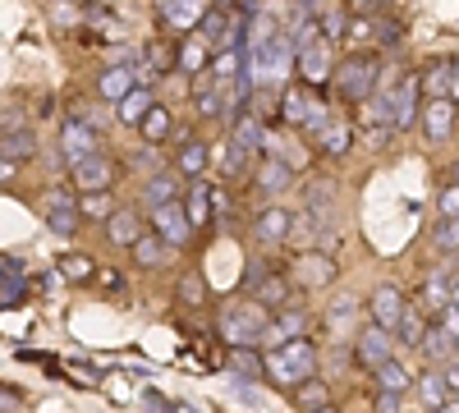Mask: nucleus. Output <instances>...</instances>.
<instances>
[{"mask_svg": "<svg viewBox=\"0 0 459 413\" xmlns=\"http://www.w3.org/2000/svg\"><path fill=\"white\" fill-rule=\"evenodd\" d=\"M317 363H322L317 345L308 340V335H294V340H285V345H276V349H266V382H276L281 391H294L299 382L313 377Z\"/></svg>", "mask_w": 459, "mask_h": 413, "instance_id": "1", "label": "nucleus"}, {"mask_svg": "<svg viewBox=\"0 0 459 413\" xmlns=\"http://www.w3.org/2000/svg\"><path fill=\"white\" fill-rule=\"evenodd\" d=\"M331 83H335V92L350 101V106H359V101H368V97H377L381 88V60L377 56H368V51H359V56H350L335 73H331Z\"/></svg>", "mask_w": 459, "mask_h": 413, "instance_id": "2", "label": "nucleus"}, {"mask_svg": "<svg viewBox=\"0 0 459 413\" xmlns=\"http://www.w3.org/2000/svg\"><path fill=\"white\" fill-rule=\"evenodd\" d=\"M266 326H272V317H266V304H262V298H257V304L230 308V313L221 317V335H225L230 349H235V345H262Z\"/></svg>", "mask_w": 459, "mask_h": 413, "instance_id": "3", "label": "nucleus"}, {"mask_svg": "<svg viewBox=\"0 0 459 413\" xmlns=\"http://www.w3.org/2000/svg\"><path fill=\"white\" fill-rule=\"evenodd\" d=\"M248 60H253V79H257V83H281L285 69H290V60H299V47L290 42V37L276 32V37H266L262 47H253Z\"/></svg>", "mask_w": 459, "mask_h": 413, "instance_id": "4", "label": "nucleus"}, {"mask_svg": "<svg viewBox=\"0 0 459 413\" xmlns=\"http://www.w3.org/2000/svg\"><path fill=\"white\" fill-rule=\"evenodd\" d=\"M225 170L230 175H239L257 152H262V125H257V116H248V110H244V116L235 120V129H230V142H225Z\"/></svg>", "mask_w": 459, "mask_h": 413, "instance_id": "5", "label": "nucleus"}, {"mask_svg": "<svg viewBox=\"0 0 459 413\" xmlns=\"http://www.w3.org/2000/svg\"><path fill=\"white\" fill-rule=\"evenodd\" d=\"M152 225H157V235L170 239V248L188 244V235L198 230L194 216H188V207H184L179 198H175V202H161V207H152Z\"/></svg>", "mask_w": 459, "mask_h": 413, "instance_id": "6", "label": "nucleus"}, {"mask_svg": "<svg viewBox=\"0 0 459 413\" xmlns=\"http://www.w3.org/2000/svg\"><path fill=\"white\" fill-rule=\"evenodd\" d=\"M391 326H368V331H359V340H354V358L363 363V367H381V363H386V358H395V340H391Z\"/></svg>", "mask_w": 459, "mask_h": 413, "instance_id": "7", "label": "nucleus"}, {"mask_svg": "<svg viewBox=\"0 0 459 413\" xmlns=\"http://www.w3.org/2000/svg\"><path fill=\"white\" fill-rule=\"evenodd\" d=\"M368 313H372V322H377V326L400 331V322H404L409 304H404V294H400L395 285H377V289H372V298H368Z\"/></svg>", "mask_w": 459, "mask_h": 413, "instance_id": "8", "label": "nucleus"}, {"mask_svg": "<svg viewBox=\"0 0 459 413\" xmlns=\"http://www.w3.org/2000/svg\"><path fill=\"white\" fill-rule=\"evenodd\" d=\"M69 166H74V184H79L83 194H92V189H110V184H115V166H110L101 152L79 157V161H69Z\"/></svg>", "mask_w": 459, "mask_h": 413, "instance_id": "9", "label": "nucleus"}, {"mask_svg": "<svg viewBox=\"0 0 459 413\" xmlns=\"http://www.w3.org/2000/svg\"><path fill=\"white\" fill-rule=\"evenodd\" d=\"M335 271H340V267H335L326 253H303V257L294 262V280H299L303 289H322V285H331Z\"/></svg>", "mask_w": 459, "mask_h": 413, "instance_id": "10", "label": "nucleus"}, {"mask_svg": "<svg viewBox=\"0 0 459 413\" xmlns=\"http://www.w3.org/2000/svg\"><path fill=\"white\" fill-rule=\"evenodd\" d=\"M409 125H418V79L413 73L391 88V129H409Z\"/></svg>", "mask_w": 459, "mask_h": 413, "instance_id": "11", "label": "nucleus"}, {"mask_svg": "<svg viewBox=\"0 0 459 413\" xmlns=\"http://www.w3.org/2000/svg\"><path fill=\"white\" fill-rule=\"evenodd\" d=\"M79 207H74V198L65 194V189H51V202H47V230H56V235H79Z\"/></svg>", "mask_w": 459, "mask_h": 413, "instance_id": "12", "label": "nucleus"}, {"mask_svg": "<svg viewBox=\"0 0 459 413\" xmlns=\"http://www.w3.org/2000/svg\"><path fill=\"white\" fill-rule=\"evenodd\" d=\"M253 235H257V244L276 248V244H285V239L294 235V216L281 211V207H266V211L257 216V225H253Z\"/></svg>", "mask_w": 459, "mask_h": 413, "instance_id": "13", "label": "nucleus"}, {"mask_svg": "<svg viewBox=\"0 0 459 413\" xmlns=\"http://www.w3.org/2000/svg\"><path fill=\"white\" fill-rule=\"evenodd\" d=\"M299 73H303V83H326L331 79V47H326V37H322V42H313V47H303L299 51Z\"/></svg>", "mask_w": 459, "mask_h": 413, "instance_id": "14", "label": "nucleus"}, {"mask_svg": "<svg viewBox=\"0 0 459 413\" xmlns=\"http://www.w3.org/2000/svg\"><path fill=\"white\" fill-rule=\"evenodd\" d=\"M60 152H65L69 161L92 157V152H97V133H92V125H83V120H69V125L60 129Z\"/></svg>", "mask_w": 459, "mask_h": 413, "instance_id": "15", "label": "nucleus"}, {"mask_svg": "<svg viewBox=\"0 0 459 413\" xmlns=\"http://www.w3.org/2000/svg\"><path fill=\"white\" fill-rule=\"evenodd\" d=\"M134 88H138L134 65H110V69L101 73V83H97V97H106V101H125Z\"/></svg>", "mask_w": 459, "mask_h": 413, "instance_id": "16", "label": "nucleus"}, {"mask_svg": "<svg viewBox=\"0 0 459 413\" xmlns=\"http://www.w3.org/2000/svg\"><path fill=\"white\" fill-rule=\"evenodd\" d=\"M359 298L354 294H340L335 298V304L326 308V326H331V335H335V340H350V331H354V322H359Z\"/></svg>", "mask_w": 459, "mask_h": 413, "instance_id": "17", "label": "nucleus"}, {"mask_svg": "<svg viewBox=\"0 0 459 413\" xmlns=\"http://www.w3.org/2000/svg\"><path fill=\"white\" fill-rule=\"evenodd\" d=\"M423 129H428L432 142L450 138V129H455V97H432V106L423 110Z\"/></svg>", "mask_w": 459, "mask_h": 413, "instance_id": "18", "label": "nucleus"}, {"mask_svg": "<svg viewBox=\"0 0 459 413\" xmlns=\"http://www.w3.org/2000/svg\"><path fill=\"white\" fill-rule=\"evenodd\" d=\"M106 239H110L115 248H134V244L143 239V220H138L134 211H110V216H106Z\"/></svg>", "mask_w": 459, "mask_h": 413, "instance_id": "19", "label": "nucleus"}, {"mask_svg": "<svg viewBox=\"0 0 459 413\" xmlns=\"http://www.w3.org/2000/svg\"><path fill=\"white\" fill-rule=\"evenodd\" d=\"M207 14V0H166L161 5V23L166 28H198Z\"/></svg>", "mask_w": 459, "mask_h": 413, "instance_id": "20", "label": "nucleus"}, {"mask_svg": "<svg viewBox=\"0 0 459 413\" xmlns=\"http://www.w3.org/2000/svg\"><path fill=\"white\" fill-rule=\"evenodd\" d=\"M212 56H216V47H212L207 37L198 32V37H188V42L175 51V65H179L184 73H203V69L212 65Z\"/></svg>", "mask_w": 459, "mask_h": 413, "instance_id": "21", "label": "nucleus"}, {"mask_svg": "<svg viewBox=\"0 0 459 413\" xmlns=\"http://www.w3.org/2000/svg\"><path fill=\"white\" fill-rule=\"evenodd\" d=\"M290 179H294V166H290V161L266 157V161L257 166V194H281V189H290Z\"/></svg>", "mask_w": 459, "mask_h": 413, "instance_id": "22", "label": "nucleus"}, {"mask_svg": "<svg viewBox=\"0 0 459 413\" xmlns=\"http://www.w3.org/2000/svg\"><path fill=\"white\" fill-rule=\"evenodd\" d=\"M230 367H235V377H244V382H266V354H257V345H235Z\"/></svg>", "mask_w": 459, "mask_h": 413, "instance_id": "23", "label": "nucleus"}, {"mask_svg": "<svg viewBox=\"0 0 459 413\" xmlns=\"http://www.w3.org/2000/svg\"><path fill=\"white\" fill-rule=\"evenodd\" d=\"M308 106H313V88H290L281 97V120L303 129V125H308Z\"/></svg>", "mask_w": 459, "mask_h": 413, "instance_id": "24", "label": "nucleus"}, {"mask_svg": "<svg viewBox=\"0 0 459 413\" xmlns=\"http://www.w3.org/2000/svg\"><path fill=\"white\" fill-rule=\"evenodd\" d=\"M377 386H381V391H395V395H404V391L413 386V372H409L400 358H386V363L377 367Z\"/></svg>", "mask_w": 459, "mask_h": 413, "instance_id": "25", "label": "nucleus"}, {"mask_svg": "<svg viewBox=\"0 0 459 413\" xmlns=\"http://www.w3.org/2000/svg\"><path fill=\"white\" fill-rule=\"evenodd\" d=\"M350 120H331L322 133H317V147H322V152L326 157H344V152H350Z\"/></svg>", "mask_w": 459, "mask_h": 413, "instance_id": "26", "label": "nucleus"}, {"mask_svg": "<svg viewBox=\"0 0 459 413\" xmlns=\"http://www.w3.org/2000/svg\"><path fill=\"white\" fill-rule=\"evenodd\" d=\"M418 349H423L428 358H437V363H450L459 349H455V335L446 331V326H428V335H423V345H418Z\"/></svg>", "mask_w": 459, "mask_h": 413, "instance_id": "27", "label": "nucleus"}, {"mask_svg": "<svg viewBox=\"0 0 459 413\" xmlns=\"http://www.w3.org/2000/svg\"><path fill=\"white\" fill-rule=\"evenodd\" d=\"M450 289H455V285H450L446 276H428L423 289H418V304H423L428 313H441V308L450 304Z\"/></svg>", "mask_w": 459, "mask_h": 413, "instance_id": "28", "label": "nucleus"}, {"mask_svg": "<svg viewBox=\"0 0 459 413\" xmlns=\"http://www.w3.org/2000/svg\"><path fill=\"white\" fill-rule=\"evenodd\" d=\"M184 207H188V216H194V225H198V230H203V225L212 220V189H207L203 179L194 184V189H184Z\"/></svg>", "mask_w": 459, "mask_h": 413, "instance_id": "29", "label": "nucleus"}, {"mask_svg": "<svg viewBox=\"0 0 459 413\" xmlns=\"http://www.w3.org/2000/svg\"><path fill=\"white\" fill-rule=\"evenodd\" d=\"M170 129H175V120H170V110H161V106H152V110H147V120L138 125V133H143L152 147L166 142V138H170Z\"/></svg>", "mask_w": 459, "mask_h": 413, "instance_id": "30", "label": "nucleus"}, {"mask_svg": "<svg viewBox=\"0 0 459 413\" xmlns=\"http://www.w3.org/2000/svg\"><path fill=\"white\" fill-rule=\"evenodd\" d=\"M115 106H120V125H134V129H138V125L147 120V110L157 106V101H152V97H147L143 88H134V92H129L125 101H115Z\"/></svg>", "mask_w": 459, "mask_h": 413, "instance_id": "31", "label": "nucleus"}, {"mask_svg": "<svg viewBox=\"0 0 459 413\" xmlns=\"http://www.w3.org/2000/svg\"><path fill=\"white\" fill-rule=\"evenodd\" d=\"M166 235H143L138 244H134V262H138V267H161V262H166Z\"/></svg>", "mask_w": 459, "mask_h": 413, "instance_id": "32", "label": "nucleus"}, {"mask_svg": "<svg viewBox=\"0 0 459 413\" xmlns=\"http://www.w3.org/2000/svg\"><path fill=\"white\" fill-rule=\"evenodd\" d=\"M0 298H5V308H14L19 298H23V262L19 257H5V271H0Z\"/></svg>", "mask_w": 459, "mask_h": 413, "instance_id": "33", "label": "nucleus"}, {"mask_svg": "<svg viewBox=\"0 0 459 413\" xmlns=\"http://www.w3.org/2000/svg\"><path fill=\"white\" fill-rule=\"evenodd\" d=\"M450 83H455V60H437V65H428V73H423V92H432V97H450Z\"/></svg>", "mask_w": 459, "mask_h": 413, "instance_id": "34", "label": "nucleus"}, {"mask_svg": "<svg viewBox=\"0 0 459 413\" xmlns=\"http://www.w3.org/2000/svg\"><path fill=\"white\" fill-rule=\"evenodd\" d=\"M290 395H294V404H299V409H326V404H331V391H326V386H322L317 377L299 382V386H294Z\"/></svg>", "mask_w": 459, "mask_h": 413, "instance_id": "35", "label": "nucleus"}, {"mask_svg": "<svg viewBox=\"0 0 459 413\" xmlns=\"http://www.w3.org/2000/svg\"><path fill=\"white\" fill-rule=\"evenodd\" d=\"M152 207H161V202H175L179 198V184H175V175H152L147 179V194H143Z\"/></svg>", "mask_w": 459, "mask_h": 413, "instance_id": "36", "label": "nucleus"}, {"mask_svg": "<svg viewBox=\"0 0 459 413\" xmlns=\"http://www.w3.org/2000/svg\"><path fill=\"white\" fill-rule=\"evenodd\" d=\"M175 166H179L184 175H194V179H198V175L207 170V142H184V147H179V161H175Z\"/></svg>", "mask_w": 459, "mask_h": 413, "instance_id": "37", "label": "nucleus"}, {"mask_svg": "<svg viewBox=\"0 0 459 413\" xmlns=\"http://www.w3.org/2000/svg\"><path fill=\"white\" fill-rule=\"evenodd\" d=\"M257 298H262L266 308H276V313H281V308H285V298H290V285H285L281 276H266V280L257 285Z\"/></svg>", "mask_w": 459, "mask_h": 413, "instance_id": "38", "label": "nucleus"}, {"mask_svg": "<svg viewBox=\"0 0 459 413\" xmlns=\"http://www.w3.org/2000/svg\"><path fill=\"white\" fill-rule=\"evenodd\" d=\"M432 244L441 253H459V216H441V225L432 230Z\"/></svg>", "mask_w": 459, "mask_h": 413, "instance_id": "39", "label": "nucleus"}, {"mask_svg": "<svg viewBox=\"0 0 459 413\" xmlns=\"http://www.w3.org/2000/svg\"><path fill=\"white\" fill-rule=\"evenodd\" d=\"M92 271H97V262L83 257V253H69V257L60 262V276H65V280H92Z\"/></svg>", "mask_w": 459, "mask_h": 413, "instance_id": "40", "label": "nucleus"}, {"mask_svg": "<svg viewBox=\"0 0 459 413\" xmlns=\"http://www.w3.org/2000/svg\"><path fill=\"white\" fill-rule=\"evenodd\" d=\"M194 101H198V116H203V120H216V116H221V83H203V88L194 92Z\"/></svg>", "mask_w": 459, "mask_h": 413, "instance_id": "41", "label": "nucleus"}, {"mask_svg": "<svg viewBox=\"0 0 459 413\" xmlns=\"http://www.w3.org/2000/svg\"><path fill=\"white\" fill-rule=\"evenodd\" d=\"M32 152H37V138L32 133H14V129L5 133V157L10 161H28Z\"/></svg>", "mask_w": 459, "mask_h": 413, "instance_id": "42", "label": "nucleus"}, {"mask_svg": "<svg viewBox=\"0 0 459 413\" xmlns=\"http://www.w3.org/2000/svg\"><path fill=\"white\" fill-rule=\"evenodd\" d=\"M423 335H428V322H423V313H404V322H400V340L404 345H423Z\"/></svg>", "mask_w": 459, "mask_h": 413, "instance_id": "43", "label": "nucleus"}, {"mask_svg": "<svg viewBox=\"0 0 459 413\" xmlns=\"http://www.w3.org/2000/svg\"><path fill=\"white\" fill-rule=\"evenodd\" d=\"M418 391H423V404H432V409H446V400H450L446 377H423V382H418Z\"/></svg>", "mask_w": 459, "mask_h": 413, "instance_id": "44", "label": "nucleus"}, {"mask_svg": "<svg viewBox=\"0 0 459 413\" xmlns=\"http://www.w3.org/2000/svg\"><path fill=\"white\" fill-rule=\"evenodd\" d=\"M372 37H377V23L359 10V14L350 19V28H344V42H372Z\"/></svg>", "mask_w": 459, "mask_h": 413, "instance_id": "45", "label": "nucleus"}, {"mask_svg": "<svg viewBox=\"0 0 459 413\" xmlns=\"http://www.w3.org/2000/svg\"><path fill=\"white\" fill-rule=\"evenodd\" d=\"M326 125H331V110H326V101H322V97L313 92V106H308V125H303V129H308V133L317 138V133H322Z\"/></svg>", "mask_w": 459, "mask_h": 413, "instance_id": "46", "label": "nucleus"}, {"mask_svg": "<svg viewBox=\"0 0 459 413\" xmlns=\"http://www.w3.org/2000/svg\"><path fill=\"white\" fill-rule=\"evenodd\" d=\"M79 211H83V216H110V202H106V189H92V194H83V202H79Z\"/></svg>", "mask_w": 459, "mask_h": 413, "instance_id": "47", "label": "nucleus"}, {"mask_svg": "<svg viewBox=\"0 0 459 413\" xmlns=\"http://www.w3.org/2000/svg\"><path fill=\"white\" fill-rule=\"evenodd\" d=\"M441 216H459V179H455L450 189L441 194Z\"/></svg>", "mask_w": 459, "mask_h": 413, "instance_id": "48", "label": "nucleus"}, {"mask_svg": "<svg viewBox=\"0 0 459 413\" xmlns=\"http://www.w3.org/2000/svg\"><path fill=\"white\" fill-rule=\"evenodd\" d=\"M441 377H446V386H450V395H459V354L446 363V372H441Z\"/></svg>", "mask_w": 459, "mask_h": 413, "instance_id": "49", "label": "nucleus"}, {"mask_svg": "<svg viewBox=\"0 0 459 413\" xmlns=\"http://www.w3.org/2000/svg\"><path fill=\"white\" fill-rule=\"evenodd\" d=\"M344 28H350V19H344V14H326L322 19V32H331V37H340Z\"/></svg>", "mask_w": 459, "mask_h": 413, "instance_id": "50", "label": "nucleus"}, {"mask_svg": "<svg viewBox=\"0 0 459 413\" xmlns=\"http://www.w3.org/2000/svg\"><path fill=\"white\" fill-rule=\"evenodd\" d=\"M395 409H400V395L395 391H381L377 395V413H395Z\"/></svg>", "mask_w": 459, "mask_h": 413, "instance_id": "51", "label": "nucleus"}, {"mask_svg": "<svg viewBox=\"0 0 459 413\" xmlns=\"http://www.w3.org/2000/svg\"><path fill=\"white\" fill-rule=\"evenodd\" d=\"M198 294H203V280L188 276V280H184V298H188V304H198Z\"/></svg>", "mask_w": 459, "mask_h": 413, "instance_id": "52", "label": "nucleus"}, {"mask_svg": "<svg viewBox=\"0 0 459 413\" xmlns=\"http://www.w3.org/2000/svg\"><path fill=\"white\" fill-rule=\"evenodd\" d=\"M450 97L459 101V60H455V83H450Z\"/></svg>", "mask_w": 459, "mask_h": 413, "instance_id": "53", "label": "nucleus"}, {"mask_svg": "<svg viewBox=\"0 0 459 413\" xmlns=\"http://www.w3.org/2000/svg\"><path fill=\"white\" fill-rule=\"evenodd\" d=\"M372 5H377V0H354V10H363V14H368Z\"/></svg>", "mask_w": 459, "mask_h": 413, "instance_id": "54", "label": "nucleus"}, {"mask_svg": "<svg viewBox=\"0 0 459 413\" xmlns=\"http://www.w3.org/2000/svg\"><path fill=\"white\" fill-rule=\"evenodd\" d=\"M450 304H459V280H455V289H450Z\"/></svg>", "mask_w": 459, "mask_h": 413, "instance_id": "55", "label": "nucleus"}, {"mask_svg": "<svg viewBox=\"0 0 459 413\" xmlns=\"http://www.w3.org/2000/svg\"><path fill=\"white\" fill-rule=\"evenodd\" d=\"M455 349H459V335H455Z\"/></svg>", "mask_w": 459, "mask_h": 413, "instance_id": "56", "label": "nucleus"}, {"mask_svg": "<svg viewBox=\"0 0 459 413\" xmlns=\"http://www.w3.org/2000/svg\"><path fill=\"white\" fill-rule=\"evenodd\" d=\"M455 179H459V166H455Z\"/></svg>", "mask_w": 459, "mask_h": 413, "instance_id": "57", "label": "nucleus"}]
</instances>
